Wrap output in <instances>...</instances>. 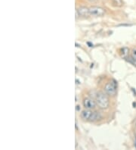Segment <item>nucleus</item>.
Instances as JSON below:
<instances>
[{"mask_svg": "<svg viewBox=\"0 0 136 150\" xmlns=\"http://www.w3.org/2000/svg\"><path fill=\"white\" fill-rule=\"evenodd\" d=\"M107 94L105 92H98L95 96V102L97 103V105L101 109H107L110 105V100L107 96Z\"/></svg>", "mask_w": 136, "mask_h": 150, "instance_id": "1", "label": "nucleus"}, {"mask_svg": "<svg viewBox=\"0 0 136 150\" xmlns=\"http://www.w3.org/2000/svg\"><path fill=\"white\" fill-rule=\"evenodd\" d=\"M116 91H117V89H116V82L113 81L107 83V84L104 86V92H105L106 93L108 96H114L116 94Z\"/></svg>", "mask_w": 136, "mask_h": 150, "instance_id": "2", "label": "nucleus"}, {"mask_svg": "<svg viewBox=\"0 0 136 150\" xmlns=\"http://www.w3.org/2000/svg\"><path fill=\"white\" fill-rule=\"evenodd\" d=\"M89 13L91 16L101 17L105 14V9L99 6H92L89 8Z\"/></svg>", "mask_w": 136, "mask_h": 150, "instance_id": "3", "label": "nucleus"}, {"mask_svg": "<svg viewBox=\"0 0 136 150\" xmlns=\"http://www.w3.org/2000/svg\"><path fill=\"white\" fill-rule=\"evenodd\" d=\"M97 103L95 102V100H94L92 98H89V97H87V98H85L83 100V106L85 107L86 109H90L92 110L94 108H96Z\"/></svg>", "mask_w": 136, "mask_h": 150, "instance_id": "4", "label": "nucleus"}, {"mask_svg": "<svg viewBox=\"0 0 136 150\" xmlns=\"http://www.w3.org/2000/svg\"><path fill=\"white\" fill-rule=\"evenodd\" d=\"M76 18H78V16L81 17H89L90 15L89 13V8L86 7H79L76 10Z\"/></svg>", "mask_w": 136, "mask_h": 150, "instance_id": "5", "label": "nucleus"}, {"mask_svg": "<svg viewBox=\"0 0 136 150\" xmlns=\"http://www.w3.org/2000/svg\"><path fill=\"white\" fill-rule=\"evenodd\" d=\"M93 111L90 109H85L81 112V117L83 119L84 121H90L91 116L92 115Z\"/></svg>", "mask_w": 136, "mask_h": 150, "instance_id": "6", "label": "nucleus"}, {"mask_svg": "<svg viewBox=\"0 0 136 150\" xmlns=\"http://www.w3.org/2000/svg\"><path fill=\"white\" fill-rule=\"evenodd\" d=\"M102 115L100 113L98 112H92V115L91 116V118H90V121H96L100 120V119H101Z\"/></svg>", "mask_w": 136, "mask_h": 150, "instance_id": "7", "label": "nucleus"}, {"mask_svg": "<svg viewBox=\"0 0 136 150\" xmlns=\"http://www.w3.org/2000/svg\"><path fill=\"white\" fill-rule=\"evenodd\" d=\"M113 5L116 7H121L123 5V2L122 0H111Z\"/></svg>", "mask_w": 136, "mask_h": 150, "instance_id": "8", "label": "nucleus"}, {"mask_svg": "<svg viewBox=\"0 0 136 150\" xmlns=\"http://www.w3.org/2000/svg\"><path fill=\"white\" fill-rule=\"evenodd\" d=\"M131 55H132V59L133 60H136V48L133 49L132 50V52H131Z\"/></svg>", "mask_w": 136, "mask_h": 150, "instance_id": "9", "label": "nucleus"}, {"mask_svg": "<svg viewBox=\"0 0 136 150\" xmlns=\"http://www.w3.org/2000/svg\"><path fill=\"white\" fill-rule=\"evenodd\" d=\"M88 1H89L90 2H95L97 0H88Z\"/></svg>", "mask_w": 136, "mask_h": 150, "instance_id": "10", "label": "nucleus"}, {"mask_svg": "<svg viewBox=\"0 0 136 150\" xmlns=\"http://www.w3.org/2000/svg\"><path fill=\"white\" fill-rule=\"evenodd\" d=\"M134 127H135V130H136V121H135V125H134Z\"/></svg>", "mask_w": 136, "mask_h": 150, "instance_id": "11", "label": "nucleus"}]
</instances>
